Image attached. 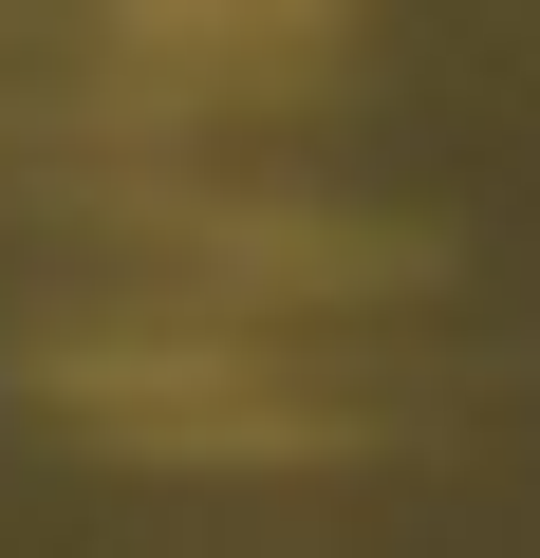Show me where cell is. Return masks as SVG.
Segmentation results:
<instances>
[{"label":"cell","mask_w":540,"mask_h":558,"mask_svg":"<svg viewBox=\"0 0 540 558\" xmlns=\"http://www.w3.org/2000/svg\"><path fill=\"white\" fill-rule=\"evenodd\" d=\"M38 410L112 428L149 465H299V447H336V410L261 336H57L38 354Z\"/></svg>","instance_id":"cell-1"}]
</instances>
